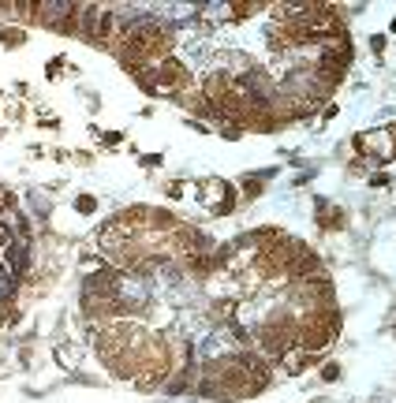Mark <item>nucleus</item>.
I'll return each instance as SVG.
<instances>
[{
    "label": "nucleus",
    "instance_id": "f257e3e1",
    "mask_svg": "<svg viewBox=\"0 0 396 403\" xmlns=\"http://www.w3.org/2000/svg\"><path fill=\"white\" fill-rule=\"evenodd\" d=\"M4 262H8V269H12V276L23 273V269H26V243H19V239H15V243L4 250Z\"/></svg>",
    "mask_w": 396,
    "mask_h": 403
}]
</instances>
